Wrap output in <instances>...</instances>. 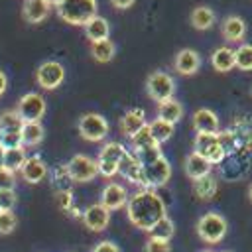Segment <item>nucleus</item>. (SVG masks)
<instances>
[{"instance_id":"obj_33","label":"nucleus","mask_w":252,"mask_h":252,"mask_svg":"<svg viewBox=\"0 0 252 252\" xmlns=\"http://www.w3.org/2000/svg\"><path fill=\"white\" fill-rule=\"evenodd\" d=\"M130 144H132V150H142V148H148V146H154L158 144L150 132V124H144L136 134L130 136Z\"/></svg>"},{"instance_id":"obj_4","label":"nucleus","mask_w":252,"mask_h":252,"mask_svg":"<svg viewBox=\"0 0 252 252\" xmlns=\"http://www.w3.org/2000/svg\"><path fill=\"white\" fill-rule=\"evenodd\" d=\"M146 93L158 104L159 102H165V100L173 98V94H175V81H173V77L169 73L158 69V71H154V73L148 75Z\"/></svg>"},{"instance_id":"obj_2","label":"nucleus","mask_w":252,"mask_h":252,"mask_svg":"<svg viewBox=\"0 0 252 252\" xmlns=\"http://www.w3.org/2000/svg\"><path fill=\"white\" fill-rule=\"evenodd\" d=\"M57 16L71 26H85L98 12L96 0H61L57 6Z\"/></svg>"},{"instance_id":"obj_35","label":"nucleus","mask_w":252,"mask_h":252,"mask_svg":"<svg viewBox=\"0 0 252 252\" xmlns=\"http://www.w3.org/2000/svg\"><path fill=\"white\" fill-rule=\"evenodd\" d=\"M71 183H73V179L67 171V163L59 165L53 171V185H57V191H61V189H71Z\"/></svg>"},{"instance_id":"obj_39","label":"nucleus","mask_w":252,"mask_h":252,"mask_svg":"<svg viewBox=\"0 0 252 252\" xmlns=\"http://www.w3.org/2000/svg\"><path fill=\"white\" fill-rule=\"evenodd\" d=\"M18 201V195L14 189H0V209L2 211H12Z\"/></svg>"},{"instance_id":"obj_21","label":"nucleus","mask_w":252,"mask_h":252,"mask_svg":"<svg viewBox=\"0 0 252 252\" xmlns=\"http://www.w3.org/2000/svg\"><path fill=\"white\" fill-rule=\"evenodd\" d=\"M144 124H148L146 122V110L144 108H130V110H126L124 114H122V118H120V130H122V134L124 136H132V134H136Z\"/></svg>"},{"instance_id":"obj_5","label":"nucleus","mask_w":252,"mask_h":252,"mask_svg":"<svg viewBox=\"0 0 252 252\" xmlns=\"http://www.w3.org/2000/svg\"><path fill=\"white\" fill-rule=\"evenodd\" d=\"M195 152H199L201 156H205L213 165L222 163V159L226 158V148L220 140L219 132H211V134H197L195 136Z\"/></svg>"},{"instance_id":"obj_32","label":"nucleus","mask_w":252,"mask_h":252,"mask_svg":"<svg viewBox=\"0 0 252 252\" xmlns=\"http://www.w3.org/2000/svg\"><path fill=\"white\" fill-rule=\"evenodd\" d=\"M150 238H159V240H169L171 236H173V232H175V224H173V220L165 215L163 219H159L150 230Z\"/></svg>"},{"instance_id":"obj_12","label":"nucleus","mask_w":252,"mask_h":252,"mask_svg":"<svg viewBox=\"0 0 252 252\" xmlns=\"http://www.w3.org/2000/svg\"><path fill=\"white\" fill-rule=\"evenodd\" d=\"M118 173H120L126 181H130V183H134V185H138V187H144V169H142V161L138 159V156H136L134 152H126V156L120 159V163H118Z\"/></svg>"},{"instance_id":"obj_36","label":"nucleus","mask_w":252,"mask_h":252,"mask_svg":"<svg viewBox=\"0 0 252 252\" xmlns=\"http://www.w3.org/2000/svg\"><path fill=\"white\" fill-rule=\"evenodd\" d=\"M18 226V217L12 211H0V234H10Z\"/></svg>"},{"instance_id":"obj_11","label":"nucleus","mask_w":252,"mask_h":252,"mask_svg":"<svg viewBox=\"0 0 252 252\" xmlns=\"http://www.w3.org/2000/svg\"><path fill=\"white\" fill-rule=\"evenodd\" d=\"M65 79V69L57 61H43L35 71V81L45 91H55Z\"/></svg>"},{"instance_id":"obj_10","label":"nucleus","mask_w":252,"mask_h":252,"mask_svg":"<svg viewBox=\"0 0 252 252\" xmlns=\"http://www.w3.org/2000/svg\"><path fill=\"white\" fill-rule=\"evenodd\" d=\"M45 108H47L45 98L39 93H28L16 104V110L20 112L24 122H41V118L45 114Z\"/></svg>"},{"instance_id":"obj_25","label":"nucleus","mask_w":252,"mask_h":252,"mask_svg":"<svg viewBox=\"0 0 252 252\" xmlns=\"http://www.w3.org/2000/svg\"><path fill=\"white\" fill-rule=\"evenodd\" d=\"M217 189H219V183H217V177H213V173L193 179V193L203 201L213 199L217 195Z\"/></svg>"},{"instance_id":"obj_29","label":"nucleus","mask_w":252,"mask_h":252,"mask_svg":"<svg viewBox=\"0 0 252 252\" xmlns=\"http://www.w3.org/2000/svg\"><path fill=\"white\" fill-rule=\"evenodd\" d=\"M150 124V132H152V136H154V140L161 146L163 142H167L171 136H173V130H175V124H171V122H167V120H163V118H154L152 122H148Z\"/></svg>"},{"instance_id":"obj_30","label":"nucleus","mask_w":252,"mask_h":252,"mask_svg":"<svg viewBox=\"0 0 252 252\" xmlns=\"http://www.w3.org/2000/svg\"><path fill=\"white\" fill-rule=\"evenodd\" d=\"M43 136H45V130H43L41 122H26L22 128L24 146H37V144H41Z\"/></svg>"},{"instance_id":"obj_26","label":"nucleus","mask_w":252,"mask_h":252,"mask_svg":"<svg viewBox=\"0 0 252 252\" xmlns=\"http://www.w3.org/2000/svg\"><path fill=\"white\" fill-rule=\"evenodd\" d=\"M91 55H93V59L96 63H110L114 59V55H116V47L110 41V37L108 39H100V41H93Z\"/></svg>"},{"instance_id":"obj_15","label":"nucleus","mask_w":252,"mask_h":252,"mask_svg":"<svg viewBox=\"0 0 252 252\" xmlns=\"http://www.w3.org/2000/svg\"><path fill=\"white\" fill-rule=\"evenodd\" d=\"M128 199H130V195H128L126 187L120 185V183H114V181H110V183L102 189V193H100V203H102L108 211H118V209L126 207Z\"/></svg>"},{"instance_id":"obj_46","label":"nucleus","mask_w":252,"mask_h":252,"mask_svg":"<svg viewBox=\"0 0 252 252\" xmlns=\"http://www.w3.org/2000/svg\"><path fill=\"white\" fill-rule=\"evenodd\" d=\"M248 197H250V201H252V185H250V189H248Z\"/></svg>"},{"instance_id":"obj_3","label":"nucleus","mask_w":252,"mask_h":252,"mask_svg":"<svg viewBox=\"0 0 252 252\" xmlns=\"http://www.w3.org/2000/svg\"><path fill=\"white\" fill-rule=\"evenodd\" d=\"M226 230H228V222L219 213H205L197 220V234H199L201 240H205L209 244L220 242L224 238Z\"/></svg>"},{"instance_id":"obj_31","label":"nucleus","mask_w":252,"mask_h":252,"mask_svg":"<svg viewBox=\"0 0 252 252\" xmlns=\"http://www.w3.org/2000/svg\"><path fill=\"white\" fill-rule=\"evenodd\" d=\"M26 159H28V154H26V148H24V146H20V148H10V150H6V154H4V165H6L8 169H12V171H20L22 165L26 163Z\"/></svg>"},{"instance_id":"obj_18","label":"nucleus","mask_w":252,"mask_h":252,"mask_svg":"<svg viewBox=\"0 0 252 252\" xmlns=\"http://www.w3.org/2000/svg\"><path fill=\"white\" fill-rule=\"evenodd\" d=\"M219 116L211 110V108H199L193 112V128L197 134H211V132H219L220 128Z\"/></svg>"},{"instance_id":"obj_34","label":"nucleus","mask_w":252,"mask_h":252,"mask_svg":"<svg viewBox=\"0 0 252 252\" xmlns=\"http://www.w3.org/2000/svg\"><path fill=\"white\" fill-rule=\"evenodd\" d=\"M234 63L240 71H252V45L250 43H242L234 51Z\"/></svg>"},{"instance_id":"obj_40","label":"nucleus","mask_w":252,"mask_h":252,"mask_svg":"<svg viewBox=\"0 0 252 252\" xmlns=\"http://www.w3.org/2000/svg\"><path fill=\"white\" fill-rule=\"evenodd\" d=\"M16 185V171L0 165V189H14Z\"/></svg>"},{"instance_id":"obj_20","label":"nucleus","mask_w":252,"mask_h":252,"mask_svg":"<svg viewBox=\"0 0 252 252\" xmlns=\"http://www.w3.org/2000/svg\"><path fill=\"white\" fill-rule=\"evenodd\" d=\"M220 32H222V37L228 41V43H238L244 39L246 35V24L242 18L238 16H228L222 20V26H220Z\"/></svg>"},{"instance_id":"obj_38","label":"nucleus","mask_w":252,"mask_h":252,"mask_svg":"<svg viewBox=\"0 0 252 252\" xmlns=\"http://www.w3.org/2000/svg\"><path fill=\"white\" fill-rule=\"evenodd\" d=\"M55 201H57L59 209H61V211H67V213L75 207V203H73V191H71V189L55 191Z\"/></svg>"},{"instance_id":"obj_16","label":"nucleus","mask_w":252,"mask_h":252,"mask_svg":"<svg viewBox=\"0 0 252 252\" xmlns=\"http://www.w3.org/2000/svg\"><path fill=\"white\" fill-rule=\"evenodd\" d=\"M20 173H22V177H24L26 183L35 185V183H41V181L47 177L49 169H47V163H45L39 156H28V159H26V163L22 165Z\"/></svg>"},{"instance_id":"obj_28","label":"nucleus","mask_w":252,"mask_h":252,"mask_svg":"<svg viewBox=\"0 0 252 252\" xmlns=\"http://www.w3.org/2000/svg\"><path fill=\"white\" fill-rule=\"evenodd\" d=\"M24 118L16 108H6L0 112V132H22Z\"/></svg>"},{"instance_id":"obj_14","label":"nucleus","mask_w":252,"mask_h":252,"mask_svg":"<svg viewBox=\"0 0 252 252\" xmlns=\"http://www.w3.org/2000/svg\"><path fill=\"white\" fill-rule=\"evenodd\" d=\"M199 67H201V55L195 49H181L173 57V69L177 75L191 77L199 71Z\"/></svg>"},{"instance_id":"obj_9","label":"nucleus","mask_w":252,"mask_h":252,"mask_svg":"<svg viewBox=\"0 0 252 252\" xmlns=\"http://www.w3.org/2000/svg\"><path fill=\"white\" fill-rule=\"evenodd\" d=\"M67 171L75 183H87L98 175V163L85 154H77L71 158V161H67Z\"/></svg>"},{"instance_id":"obj_47","label":"nucleus","mask_w":252,"mask_h":252,"mask_svg":"<svg viewBox=\"0 0 252 252\" xmlns=\"http://www.w3.org/2000/svg\"><path fill=\"white\" fill-rule=\"evenodd\" d=\"M49 2H51V4H53V6H57V4H59V2H61V0H49Z\"/></svg>"},{"instance_id":"obj_7","label":"nucleus","mask_w":252,"mask_h":252,"mask_svg":"<svg viewBox=\"0 0 252 252\" xmlns=\"http://www.w3.org/2000/svg\"><path fill=\"white\" fill-rule=\"evenodd\" d=\"M126 148L120 142H108L98 152V175L102 177H114L118 173V163L126 156Z\"/></svg>"},{"instance_id":"obj_13","label":"nucleus","mask_w":252,"mask_h":252,"mask_svg":"<svg viewBox=\"0 0 252 252\" xmlns=\"http://www.w3.org/2000/svg\"><path fill=\"white\" fill-rule=\"evenodd\" d=\"M83 222L93 232H102L110 222V211L102 203H94L83 211Z\"/></svg>"},{"instance_id":"obj_45","label":"nucleus","mask_w":252,"mask_h":252,"mask_svg":"<svg viewBox=\"0 0 252 252\" xmlns=\"http://www.w3.org/2000/svg\"><path fill=\"white\" fill-rule=\"evenodd\" d=\"M4 154H6V148H4L2 142H0V165H4Z\"/></svg>"},{"instance_id":"obj_17","label":"nucleus","mask_w":252,"mask_h":252,"mask_svg":"<svg viewBox=\"0 0 252 252\" xmlns=\"http://www.w3.org/2000/svg\"><path fill=\"white\" fill-rule=\"evenodd\" d=\"M183 169H185V173H187V177H189V179H199V177H205V175H209V173H211L213 163H211L205 156H201L199 152H195V150H193V152L185 158Z\"/></svg>"},{"instance_id":"obj_37","label":"nucleus","mask_w":252,"mask_h":252,"mask_svg":"<svg viewBox=\"0 0 252 252\" xmlns=\"http://www.w3.org/2000/svg\"><path fill=\"white\" fill-rule=\"evenodd\" d=\"M0 142H2V146H4L6 150L24 146L22 132H0Z\"/></svg>"},{"instance_id":"obj_19","label":"nucleus","mask_w":252,"mask_h":252,"mask_svg":"<svg viewBox=\"0 0 252 252\" xmlns=\"http://www.w3.org/2000/svg\"><path fill=\"white\" fill-rule=\"evenodd\" d=\"M51 6L53 4L49 0H26L24 2V8H22L24 20L28 24H39V22H43L49 16Z\"/></svg>"},{"instance_id":"obj_1","label":"nucleus","mask_w":252,"mask_h":252,"mask_svg":"<svg viewBox=\"0 0 252 252\" xmlns=\"http://www.w3.org/2000/svg\"><path fill=\"white\" fill-rule=\"evenodd\" d=\"M126 215L136 228L150 230L159 219L167 215V207L154 189H140L128 199Z\"/></svg>"},{"instance_id":"obj_49","label":"nucleus","mask_w":252,"mask_h":252,"mask_svg":"<svg viewBox=\"0 0 252 252\" xmlns=\"http://www.w3.org/2000/svg\"><path fill=\"white\" fill-rule=\"evenodd\" d=\"M0 211H2V209H0Z\"/></svg>"},{"instance_id":"obj_27","label":"nucleus","mask_w":252,"mask_h":252,"mask_svg":"<svg viewBox=\"0 0 252 252\" xmlns=\"http://www.w3.org/2000/svg\"><path fill=\"white\" fill-rule=\"evenodd\" d=\"M158 116L171 122V124H177L181 118H183V104L175 98H169L165 102H159L158 104Z\"/></svg>"},{"instance_id":"obj_42","label":"nucleus","mask_w":252,"mask_h":252,"mask_svg":"<svg viewBox=\"0 0 252 252\" xmlns=\"http://www.w3.org/2000/svg\"><path fill=\"white\" fill-rule=\"evenodd\" d=\"M91 252H120V248L114 242H110V240H102V242L94 244Z\"/></svg>"},{"instance_id":"obj_41","label":"nucleus","mask_w":252,"mask_h":252,"mask_svg":"<svg viewBox=\"0 0 252 252\" xmlns=\"http://www.w3.org/2000/svg\"><path fill=\"white\" fill-rule=\"evenodd\" d=\"M144 252H171V246H169V240L150 238L144 246Z\"/></svg>"},{"instance_id":"obj_24","label":"nucleus","mask_w":252,"mask_h":252,"mask_svg":"<svg viewBox=\"0 0 252 252\" xmlns=\"http://www.w3.org/2000/svg\"><path fill=\"white\" fill-rule=\"evenodd\" d=\"M191 26L199 32H205V30H211L213 24H215V12L209 8V6H197L191 10Z\"/></svg>"},{"instance_id":"obj_44","label":"nucleus","mask_w":252,"mask_h":252,"mask_svg":"<svg viewBox=\"0 0 252 252\" xmlns=\"http://www.w3.org/2000/svg\"><path fill=\"white\" fill-rule=\"evenodd\" d=\"M6 89H8V77H6V73L0 69V96L6 93Z\"/></svg>"},{"instance_id":"obj_8","label":"nucleus","mask_w":252,"mask_h":252,"mask_svg":"<svg viewBox=\"0 0 252 252\" xmlns=\"http://www.w3.org/2000/svg\"><path fill=\"white\" fill-rule=\"evenodd\" d=\"M142 169H144V187L142 189H158V187L165 185L171 177V163L163 156L142 163Z\"/></svg>"},{"instance_id":"obj_48","label":"nucleus","mask_w":252,"mask_h":252,"mask_svg":"<svg viewBox=\"0 0 252 252\" xmlns=\"http://www.w3.org/2000/svg\"><path fill=\"white\" fill-rule=\"evenodd\" d=\"M203 252H213V250H203Z\"/></svg>"},{"instance_id":"obj_6","label":"nucleus","mask_w":252,"mask_h":252,"mask_svg":"<svg viewBox=\"0 0 252 252\" xmlns=\"http://www.w3.org/2000/svg\"><path fill=\"white\" fill-rule=\"evenodd\" d=\"M77 130H79V136L83 140H87V142H100L108 134V120L102 114L87 112V114H81V118L77 122Z\"/></svg>"},{"instance_id":"obj_43","label":"nucleus","mask_w":252,"mask_h":252,"mask_svg":"<svg viewBox=\"0 0 252 252\" xmlns=\"http://www.w3.org/2000/svg\"><path fill=\"white\" fill-rule=\"evenodd\" d=\"M136 0H110V4L116 8V10H128L134 6Z\"/></svg>"},{"instance_id":"obj_22","label":"nucleus","mask_w":252,"mask_h":252,"mask_svg":"<svg viewBox=\"0 0 252 252\" xmlns=\"http://www.w3.org/2000/svg\"><path fill=\"white\" fill-rule=\"evenodd\" d=\"M85 35H87V39L91 43L93 41H100V39H108V35H110V24H108V20L102 18V16L91 18L85 24Z\"/></svg>"},{"instance_id":"obj_23","label":"nucleus","mask_w":252,"mask_h":252,"mask_svg":"<svg viewBox=\"0 0 252 252\" xmlns=\"http://www.w3.org/2000/svg\"><path fill=\"white\" fill-rule=\"evenodd\" d=\"M211 65L215 71L219 73H228L236 67L234 63V51L230 47H217L213 53H211Z\"/></svg>"}]
</instances>
